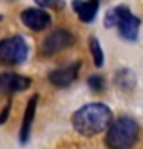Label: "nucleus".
I'll use <instances>...</instances> for the list:
<instances>
[{
	"label": "nucleus",
	"mask_w": 143,
	"mask_h": 149,
	"mask_svg": "<svg viewBox=\"0 0 143 149\" xmlns=\"http://www.w3.org/2000/svg\"><path fill=\"white\" fill-rule=\"evenodd\" d=\"M140 26H141L140 18L134 17L131 9L125 6H118L105 15V27H118L120 35L125 40H132V42L136 40Z\"/></svg>",
	"instance_id": "obj_3"
},
{
	"label": "nucleus",
	"mask_w": 143,
	"mask_h": 149,
	"mask_svg": "<svg viewBox=\"0 0 143 149\" xmlns=\"http://www.w3.org/2000/svg\"><path fill=\"white\" fill-rule=\"evenodd\" d=\"M98 6H100L98 0H74L73 9L78 13V18L82 22H91L98 13Z\"/></svg>",
	"instance_id": "obj_10"
},
{
	"label": "nucleus",
	"mask_w": 143,
	"mask_h": 149,
	"mask_svg": "<svg viewBox=\"0 0 143 149\" xmlns=\"http://www.w3.org/2000/svg\"><path fill=\"white\" fill-rule=\"evenodd\" d=\"M140 136V125L131 116H122L114 120L107 129V142L109 149H131Z\"/></svg>",
	"instance_id": "obj_2"
},
{
	"label": "nucleus",
	"mask_w": 143,
	"mask_h": 149,
	"mask_svg": "<svg viewBox=\"0 0 143 149\" xmlns=\"http://www.w3.org/2000/svg\"><path fill=\"white\" fill-rule=\"evenodd\" d=\"M9 111H11V104H6V107L2 109V113H0V125L6 124V120L9 118Z\"/></svg>",
	"instance_id": "obj_14"
},
{
	"label": "nucleus",
	"mask_w": 143,
	"mask_h": 149,
	"mask_svg": "<svg viewBox=\"0 0 143 149\" xmlns=\"http://www.w3.org/2000/svg\"><path fill=\"white\" fill-rule=\"evenodd\" d=\"M73 44H74V35L71 31H67V29H55L53 33H49L44 38L40 51L44 56H53V55L60 53V51L71 47Z\"/></svg>",
	"instance_id": "obj_5"
},
{
	"label": "nucleus",
	"mask_w": 143,
	"mask_h": 149,
	"mask_svg": "<svg viewBox=\"0 0 143 149\" xmlns=\"http://www.w3.org/2000/svg\"><path fill=\"white\" fill-rule=\"evenodd\" d=\"M40 6H47V7H56V9H60V7H64V0H36Z\"/></svg>",
	"instance_id": "obj_13"
},
{
	"label": "nucleus",
	"mask_w": 143,
	"mask_h": 149,
	"mask_svg": "<svg viewBox=\"0 0 143 149\" xmlns=\"http://www.w3.org/2000/svg\"><path fill=\"white\" fill-rule=\"evenodd\" d=\"M78 71H80V62H74L71 65H65V68L51 71L47 78L55 87H67L78 78Z\"/></svg>",
	"instance_id": "obj_8"
},
{
	"label": "nucleus",
	"mask_w": 143,
	"mask_h": 149,
	"mask_svg": "<svg viewBox=\"0 0 143 149\" xmlns=\"http://www.w3.org/2000/svg\"><path fill=\"white\" fill-rule=\"evenodd\" d=\"M22 22L24 26L33 29V31H42V29L49 27L51 24V17L46 9H40V7H29V9L22 11Z\"/></svg>",
	"instance_id": "obj_7"
},
{
	"label": "nucleus",
	"mask_w": 143,
	"mask_h": 149,
	"mask_svg": "<svg viewBox=\"0 0 143 149\" xmlns=\"http://www.w3.org/2000/svg\"><path fill=\"white\" fill-rule=\"evenodd\" d=\"M31 86V78L24 74L13 73V71H4L0 73V95H15Z\"/></svg>",
	"instance_id": "obj_6"
},
{
	"label": "nucleus",
	"mask_w": 143,
	"mask_h": 149,
	"mask_svg": "<svg viewBox=\"0 0 143 149\" xmlns=\"http://www.w3.org/2000/svg\"><path fill=\"white\" fill-rule=\"evenodd\" d=\"M91 53H93V58H94V65L96 68H102L103 65V51H102V46L94 36H91Z\"/></svg>",
	"instance_id": "obj_11"
},
{
	"label": "nucleus",
	"mask_w": 143,
	"mask_h": 149,
	"mask_svg": "<svg viewBox=\"0 0 143 149\" xmlns=\"http://www.w3.org/2000/svg\"><path fill=\"white\" fill-rule=\"evenodd\" d=\"M111 124H112V111L105 104H98V102L87 104L73 115V127L80 135L85 136H93L109 129Z\"/></svg>",
	"instance_id": "obj_1"
},
{
	"label": "nucleus",
	"mask_w": 143,
	"mask_h": 149,
	"mask_svg": "<svg viewBox=\"0 0 143 149\" xmlns=\"http://www.w3.org/2000/svg\"><path fill=\"white\" fill-rule=\"evenodd\" d=\"M36 104H38V95H33L29 98L26 111H24V120H22V127H20V144L26 146L31 136V127H33V120H35V113H36Z\"/></svg>",
	"instance_id": "obj_9"
},
{
	"label": "nucleus",
	"mask_w": 143,
	"mask_h": 149,
	"mask_svg": "<svg viewBox=\"0 0 143 149\" xmlns=\"http://www.w3.org/2000/svg\"><path fill=\"white\" fill-rule=\"evenodd\" d=\"M29 46L24 36L15 35L0 40V62L6 65H20L27 60Z\"/></svg>",
	"instance_id": "obj_4"
},
{
	"label": "nucleus",
	"mask_w": 143,
	"mask_h": 149,
	"mask_svg": "<svg viewBox=\"0 0 143 149\" xmlns=\"http://www.w3.org/2000/svg\"><path fill=\"white\" fill-rule=\"evenodd\" d=\"M87 84H89V87H91L94 93H98V91H103L105 80H103V77H100V74H94V77H89Z\"/></svg>",
	"instance_id": "obj_12"
}]
</instances>
